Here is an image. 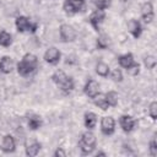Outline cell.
<instances>
[{"label": "cell", "instance_id": "cell-5", "mask_svg": "<svg viewBox=\"0 0 157 157\" xmlns=\"http://www.w3.org/2000/svg\"><path fill=\"white\" fill-rule=\"evenodd\" d=\"M101 130L104 135H112L115 130V120L113 117H103L101 120Z\"/></svg>", "mask_w": 157, "mask_h": 157}, {"label": "cell", "instance_id": "cell-25", "mask_svg": "<svg viewBox=\"0 0 157 157\" xmlns=\"http://www.w3.org/2000/svg\"><path fill=\"white\" fill-rule=\"evenodd\" d=\"M108 45H109V38L107 36L102 34V36H99L97 38V47L99 49H105Z\"/></svg>", "mask_w": 157, "mask_h": 157}, {"label": "cell", "instance_id": "cell-32", "mask_svg": "<svg viewBox=\"0 0 157 157\" xmlns=\"http://www.w3.org/2000/svg\"><path fill=\"white\" fill-rule=\"evenodd\" d=\"M54 156H55V157H65V156H66V152H65L61 147H59V148L54 152Z\"/></svg>", "mask_w": 157, "mask_h": 157}, {"label": "cell", "instance_id": "cell-29", "mask_svg": "<svg viewBox=\"0 0 157 157\" xmlns=\"http://www.w3.org/2000/svg\"><path fill=\"white\" fill-rule=\"evenodd\" d=\"M126 71H128L130 75L135 76V75H137V74H139V71H140V65H139L137 63H135V64H132L129 69H126Z\"/></svg>", "mask_w": 157, "mask_h": 157}, {"label": "cell", "instance_id": "cell-22", "mask_svg": "<svg viewBox=\"0 0 157 157\" xmlns=\"http://www.w3.org/2000/svg\"><path fill=\"white\" fill-rule=\"evenodd\" d=\"M74 86H75L74 80H72L71 77H69V76H67V78L65 80V82H64V83H61L59 87L61 88V91H63L64 93H70V92L74 90Z\"/></svg>", "mask_w": 157, "mask_h": 157}, {"label": "cell", "instance_id": "cell-4", "mask_svg": "<svg viewBox=\"0 0 157 157\" xmlns=\"http://www.w3.org/2000/svg\"><path fill=\"white\" fill-rule=\"evenodd\" d=\"M59 32H60V38L63 42H72L76 38V31L70 25H66V23L61 25L59 28Z\"/></svg>", "mask_w": 157, "mask_h": 157}, {"label": "cell", "instance_id": "cell-11", "mask_svg": "<svg viewBox=\"0 0 157 157\" xmlns=\"http://www.w3.org/2000/svg\"><path fill=\"white\" fill-rule=\"evenodd\" d=\"M141 13H142V18L146 23H150L152 22L153 20V7H152V4L151 2H145L141 7Z\"/></svg>", "mask_w": 157, "mask_h": 157}, {"label": "cell", "instance_id": "cell-28", "mask_svg": "<svg viewBox=\"0 0 157 157\" xmlns=\"http://www.w3.org/2000/svg\"><path fill=\"white\" fill-rule=\"evenodd\" d=\"M109 5H110V0H96V6L99 10H104L109 7Z\"/></svg>", "mask_w": 157, "mask_h": 157}, {"label": "cell", "instance_id": "cell-27", "mask_svg": "<svg viewBox=\"0 0 157 157\" xmlns=\"http://www.w3.org/2000/svg\"><path fill=\"white\" fill-rule=\"evenodd\" d=\"M148 113H150V117H151L153 120L157 118V103H156V102H152V103L150 104Z\"/></svg>", "mask_w": 157, "mask_h": 157}, {"label": "cell", "instance_id": "cell-26", "mask_svg": "<svg viewBox=\"0 0 157 157\" xmlns=\"http://www.w3.org/2000/svg\"><path fill=\"white\" fill-rule=\"evenodd\" d=\"M156 63H157L156 61V58L152 56V55H148V56L145 58V66L147 69H153L156 66Z\"/></svg>", "mask_w": 157, "mask_h": 157}, {"label": "cell", "instance_id": "cell-8", "mask_svg": "<svg viewBox=\"0 0 157 157\" xmlns=\"http://www.w3.org/2000/svg\"><path fill=\"white\" fill-rule=\"evenodd\" d=\"M104 17H105L104 11L98 9V10H96L94 12L91 13V16H90L88 20H90V23L92 25V27H93L96 31H98V29H99V25L103 22Z\"/></svg>", "mask_w": 157, "mask_h": 157}, {"label": "cell", "instance_id": "cell-2", "mask_svg": "<svg viewBox=\"0 0 157 157\" xmlns=\"http://www.w3.org/2000/svg\"><path fill=\"white\" fill-rule=\"evenodd\" d=\"M96 147V136L91 131H86L82 134V137L80 140V148L83 155L91 153Z\"/></svg>", "mask_w": 157, "mask_h": 157}, {"label": "cell", "instance_id": "cell-33", "mask_svg": "<svg viewBox=\"0 0 157 157\" xmlns=\"http://www.w3.org/2000/svg\"><path fill=\"white\" fill-rule=\"evenodd\" d=\"M98 156H105V153H104V152H98V153H97V157H98Z\"/></svg>", "mask_w": 157, "mask_h": 157}, {"label": "cell", "instance_id": "cell-18", "mask_svg": "<svg viewBox=\"0 0 157 157\" xmlns=\"http://www.w3.org/2000/svg\"><path fill=\"white\" fill-rule=\"evenodd\" d=\"M96 72H97L99 76H102V77H107L108 74H109V66H108L105 63L99 61V63L96 65Z\"/></svg>", "mask_w": 157, "mask_h": 157}, {"label": "cell", "instance_id": "cell-24", "mask_svg": "<svg viewBox=\"0 0 157 157\" xmlns=\"http://www.w3.org/2000/svg\"><path fill=\"white\" fill-rule=\"evenodd\" d=\"M40 125H42V120H40L39 117L33 115V117L29 118V120H28V126H29L32 130H37L38 128H40Z\"/></svg>", "mask_w": 157, "mask_h": 157}, {"label": "cell", "instance_id": "cell-21", "mask_svg": "<svg viewBox=\"0 0 157 157\" xmlns=\"http://www.w3.org/2000/svg\"><path fill=\"white\" fill-rule=\"evenodd\" d=\"M105 99L109 107H115L118 104V93L115 91H109L105 93Z\"/></svg>", "mask_w": 157, "mask_h": 157}, {"label": "cell", "instance_id": "cell-10", "mask_svg": "<svg viewBox=\"0 0 157 157\" xmlns=\"http://www.w3.org/2000/svg\"><path fill=\"white\" fill-rule=\"evenodd\" d=\"M16 148V142H15V139L11 136V135H5L4 139H2V142H1V150L4 152H13Z\"/></svg>", "mask_w": 157, "mask_h": 157}, {"label": "cell", "instance_id": "cell-16", "mask_svg": "<svg viewBox=\"0 0 157 157\" xmlns=\"http://www.w3.org/2000/svg\"><path fill=\"white\" fill-rule=\"evenodd\" d=\"M93 103L98 107V108H101V109H103V110H105V109H108V103H107V99H105V94H102V93H98V94H96L94 97H93Z\"/></svg>", "mask_w": 157, "mask_h": 157}, {"label": "cell", "instance_id": "cell-15", "mask_svg": "<svg viewBox=\"0 0 157 157\" xmlns=\"http://www.w3.org/2000/svg\"><path fill=\"white\" fill-rule=\"evenodd\" d=\"M118 61H119V65L124 69H129L132 64H135V60H134V56L132 54L128 53V54H124V55H120L118 58Z\"/></svg>", "mask_w": 157, "mask_h": 157}, {"label": "cell", "instance_id": "cell-30", "mask_svg": "<svg viewBox=\"0 0 157 157\" xmlns=\"http://www.w3.org/2000/svg\"><path fill=\"white\" fill-rule=\"evenodd\" d=\"M112 78H113L114 81H121V80H123V74H121V71H120L119 69L113 70V72H112Z\"/></svg>", "mask_w": 157, "mask_h": 157}, {"label": "cell", "instance_id": "cell-13", "mask_svg": "<svg viewBox=\"0 0 157 157\" xmlns=\"http://www.w3.org/2000/svg\"><path fill=\"white\" fill-rule=\"evenodd\" d=\"M128 29L129 32L135 37V38H139L141 32H142V27H141V23L137 21V20H130L128 22Z\"/></svg>", "mask_w": 157, "mask_h": 157}, {"label": "cell", "instance_id": "cell-6", "mask_svg": "<svg viewBox=\"0 0 157 157\" xmlns=\"http://www.w3.org/2000/svg\"><path fill=\"white\" fill-rule=\"evenodd\" d=\"M85 5V0H65L64 2V10L69 13L78 12Z\"/></svg>", "mask_w": 157, "mask_h": 157}, {"label": "cell", "instance_id": "cell-19", "mask_svg": "<svg viewBox=\"0 0 157 157\" xmlns=\"http://www.w3.org/2000/svg\"><path fill=\"white\" fill-rule=\"evenodd\" d=\"M66 78H67V76H66V75H65V72H64V71H61V70L55 71V72L53 74V76H52V80H53L58 86H60L61 83H64Z\"/></svg>", "mask_w": 157, "mask_h": 157}, {"label": "cell", "instance_id": "cell-7", "mask_svg": "<svg viewBox=\"0 0 157 157\" xmlns=\"http://www.w3.org/2000/svg\"><path fill=\"white\" fill-rule=\"evenodd\" d=\"M60 56H61V54H60L59 49H56L55 47L48 48L47 52L44 53V60L47 63H49V64H53V65H55V64L59 63Z\"/></svg>", "mask_w": 157, "mask_h": 157}, {"label": "cell", "instance_id": "cell-14", "mask_svg": "<svg viewBox=\"0 0 157 157\" xmlns=\"http://www.w3.org/2000/svg\"><path fill=\"white\" fill-rule=\"evenodd\" d=\"M13 69V60L10 56H2L0 60V71L4 74H10Z\"/></svg>", "mask_w": 157, "mask_h": 157}, {"label": "cell", "instance_id": "cell-12", "mask_svg": "<svg viewBox=\"0 0 157 157\" xmlns=\"http://www.w3.org/2000/svg\"><path fill=\"white\" fill-rule=\"evenodd\" d=\"M119 123H120L121 129H123L125 132H130V131L134 129V126H135V120H134L130 115H121Z\"/></svg>", "mask_w": 157, "mask_h": 157}, {"label": "cell", "instance_id": "cell-20", "mask_svg": "<svg viewBox=\"0 0 157 157\" xmlns=\"http://www.w3.org/2000/svg\"><path fill=\"white\" fill-rule=\"evenodd\" d=\"M39 150H40V144H38V142H32L31 145H28V146L26 147V155H27V156H31V157L37 156L38 152H39Z\"/></svg>", "mask_w": 157, "mask_h": 157}, {"label": "cell", "instance_id": "cell-31", "mask_svg": "<svg viewBox=\"0 0 157 157\" xmlns=\"http://www.w3.org/2000/svg\"><path fill=\"white\" fill-rule=\"evenodd\" d=\"M150 152H151L152 156L157 155V144H156V139L155 137L150 141Z\"/></svg>", "mask_w": 157, "mask_h": 157}, {"label": "cell", "instance_id": "cell-9", "mask_svg": "<svg viewBox=\"0 0 157 157\" xmlns=\"http://www.w3.org/2000/svg\"><path fill=\"white\" fill-rule=\"evenodd\" d=\"M83 91H85L86 96H88L90 98H93L96 94L99 93V83H98L96 80L90 78V80L86 82Z\"/></svg>", "mask_w": 157, "mask_h": 157}, {"label": "cell", "instance_id": "cell-1", "mask_svg": "<svg viewBox=\"0 0 157 157\" xmlns=\"http://www.w3.org/2000/svg\"><path fill=\"white\" fill-rule=\"evenodd\" d=\"M38 66V59L36 55L31 54V53H27L22 60L17 64V71L21 76H28L31 75L32 72L36 71Z\"/></svg>", "mask_w": 157, "mask_h": 157}, {"label": "cell", "instance_id": "cell-3", "mask_svg": "<svg viewBox=\"0 0 157 157\" xmlns=\"http://www.w3.org/2000/svg\"><path fill=\"white\" fill-rule=\"evenodd\" d=\"M16 28L18 32H34L37 29V25L36 23H31V21L25 17V16H18L16 18Z\"/></svg>", "mask_w": 157, "mask_h": 157}, {"label": "cell", "instance_id": "cell-23", "mask_svg": "<svg viewBox=\"0 0 157 157\" xmlns=\"http://www.w3.org/2000/svg\"><path fill=\"white\" fill-rule=\"evenodd\" d=\"M12 42V37L9 32L6 31H1L0 32V45L2 47H9Z\"/></svg>", "mask_w": 157, "mask_h": 157}, {"label": "cell", "instance_id": "cell-17", "mask_svg": "<svg viewBox=\"0 0 157 157\" xmlns=\"http://www.w3.org/2000/svg\"><path fill=\"white\" fill-rule=\"evenodd\" d=\"M97 123V115L92 112H88L85 114V126L87 129H93Z\"/></svg>", "mask_w": 157, "mask_h": 157}]
</instances>
